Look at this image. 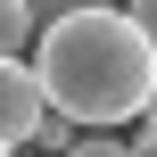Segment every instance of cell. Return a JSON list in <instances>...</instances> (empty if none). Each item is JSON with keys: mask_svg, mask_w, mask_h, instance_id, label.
Instances as JSON below:
<instances>
[{"mask_svg": "<svg viewBox=\"0 0 157 157\" xmlns=\"http://www.w3.org/2000/svg\"><path fill=\"white\" fill-rule=\"evenodd\" d=\"M33 33H41L33 83H41L50 116H66V124H141L149 116V91H157L149 25H132L124 8H75Z\"/></svg>", "mask_w": 157, "mask_h": 157, "instance_id": "cell-1", "label": "cell"}, {"mask_svg": "<svg viewBox=\"0 0 157 157\" xmlns=\"http://www.w3.org/2000/svg\"><path fill=\"white\" fill-rule=\"evenodd\" d=\"M33 124H41V83L25 58H0V149L33 141Z\"/></svg>", "mask_w": 157, "mask_h": 157, "instance_id": "cell-2", "label": "cell"}, {"mask_svg": "<svg viewBox=\"0 0 157 157\" xmlns=\"http://www.w3.org/2000/svg\"><path fill=\"white\" fill-rule=\"evenodd\" d=\"M25 50H33V8L0 0V58H25Z\"/></svg>", "mask_w": 157, "mask_h": 157, "instance_id": "cell-3", "label": "cell"}, {"mask_svg": "<svg viewBox=\"0 0 157 157\" xmlns=\"http://www.w3.org/2000/svg\"><path fill=\"white\" fill-rule=\"evenodd\" d=\"M58 157H132V149H124L116 132H83V141H66Z\"/></svg>", "mask_w": 157, "mask_h": 157, "instance_id": "cell-4", "label": "cell"}, {"mask_svg": "<svg viewBox=\"0 0 157 157\" xmlns=\"http://www.w3.org/2000/svg\"><path fill=\"white\" fill-rule=\"evenodd\" d=\"M33 8V25H50V17H75V8H108V0H25Z\"/></svg>", "mask_w": 157, "mask_h": 157, "instance_id": "cell-5", "label": "cell"}, {"mask_svg": "<svg viewBox=\"0 0 157 157\" xmlns=\"http://www.w3.org/2000/svg\"><path fill=\"white\" fill-rule=\"evenodd\" d=\"M66 132H75V124H66V116H50V108H41V124H33V141H41V149H66Z\"/></svg>", "mask_w": 157, "mask_h": 157, "instance_id": "cell-6", "label": "cell"}, {"mask_svg": "<svg viewBox=\"0 0 157 157\" xmlns=\"http://www.w3.org/2000/svg\"><path fill=\"white\" fill-rule=\"evenodd\" d=\"M0 157H17V149H0Z\"/></svg>", "mask_w": 157, "mask_h": 157, "instance_id": "cell-7", "label": "cell"}]
</instances>
